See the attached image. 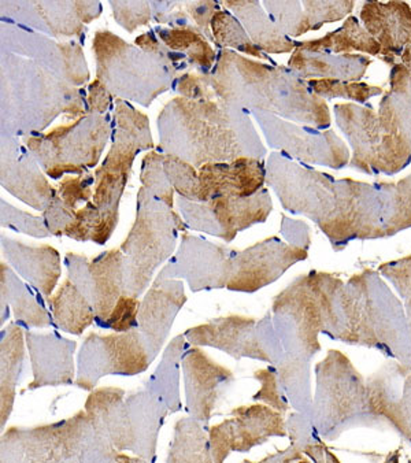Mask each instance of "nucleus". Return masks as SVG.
Returning <instances> with one entry per match:
<instances>
[{
	"mask_svg": "<svg viewBox=\"0 0 411 463\" xmlns=\"http://www.w3.org/2000/svg\"><path fill=\"white\" fill-rule=\"evenodd\" d=\"M197 202L220 196L247 198L265 188L266 165L263 159L242 156L232 162H212L199 167Z\"/></svg>",
	"mask_w": 411,
	"mask_h": 463,
	"instance_id": "aec40b11",
	"label": "nucleus"
},
{
	"mask_svg": "<svg viewBox=\"0 0 411 463\" xmlns=\"http://www.w3.org/2000/svg\"><path fill=\"white\" fill-rule=\"evenodd\" d=\"M205 76L215 100L243 110L268 111L314 129L327 130L332 124L327 100L313 94L306 80L285 66L221 52L215 71Z\"/></svg>",
	"mask_w": 411,
	"mask_h": 463,
	"instance_id": "7ed1b4c3",
	"label": "nucleus"
},
{
	"mask_svg": "<svg viewBox=\"0 0 411 463\" xmlns=\"http://www.w3.org/2000/svg\"><path fill=\"white\" fill-rule=\"evenodd\" d=\"M25 339L33 370V380L26 390L74 384V340L65 339L57 332L42 335L32 331L25 332Z\"/></svg>",
	"mask_w": 411,
	"mask_h": 463,
	"instance_id": "412c9836",
	"label": "nucleus"
},
{
	"mask_svg": "<svg viewBox=\"0 0 411 463\" xmlns=\"http://www.w3.org/2000/svg\"><path fill=\"white\" fill-rule=\"evenodd\" d=\"M306 249L291 246L282 239L268 238L243 251L234 250L232 273L226 289L253 294L279 280L280 277L301 260H307Z\"/></svg>",
	"mask_w": 411,
	"mask_h": 463,
	"instance_id": "2eb2a0df",
	"label": "nucleus"
},
{
	"mask_svg": "<svg viewBox=\"0 0 411 463\" xmlns=\"http://www.w3.org/2000/svg\"><path fill=\"white\" fill-rule=\"evenodd\" d=\"M111 97L110 90L105 82L100 80H93L88 90V113L103 114L110 109Z\"/></svg>",
	"mask_w": 411,
	"mask_h": 463,
	"instance_id": "13d9d810",
	"label": "nucleus"
},
{
	"mask_svg": "<svg viewBox=\"0 0 411 463\" xmlns=\"http://www.w3.org/2000/svg\"><path fill=\"white\" fill-rule=\"evenodd\" d=\"M403 302H405L406 316H407L408 334H410L411 340V295L410 297L406 298Z\"/></svg>",
	"mask_w": 411,
	"mask_h": 463,
	"instance_id": "052dcab7",
	"label": "nucleus"
},
{
	"mask_svg": "<svg viewBox=\"0 0 411 463\" xmlns=\"http://www.w3.org/2000/svg\"><path fill=\"white\" fill-rule=\"evenodd\" d=\"M210 454L213 462L223 463L234 452V433L232 419L224 420L209 430Z\"/></svg>",
	"mask_w": 411,
	"mask_h": 463,
	"instance_id": "6e6d98bb",
	"label": "nucleus"
},
{
	"mask_svg": "<svg viewBox=\"0 0 411 463\" xmlns=\"http://www.w3.org/2000/svg\"><path fill=\"white\" fill-rule=\"evenodd\" d=\"M158 130L159 150L195 167L242 156L263 159L266 156L245 110L221 100L176 98L158 117Z\"/></svg>",
	"mask_w": 411,
	"mask_h": 463,
	"instance_id": "f03ea898",
	"label": "nucleus"
},
{
	"mask_svg": "<svg viewBox=\"0 0 411 463\" xmlns=\"http://www.w3.org/2000/svg\"><path fill=\"white\" fill-rule=\"evenodd\" d=\"M113 9L114 20L132 33L139 26L148 25L151 18V5L146 2H138V4H119V2H110Z\"/></svg>",
	"mask_w": 411,
	"mask_h": 463,
	"instance_id": "5fc2aeb1",
	"label": "nucleus"
},
{
	"mask_svg": "<svg viewBox=\"0 0 411 463\" xmlns=\"http://www.w3.org/2000/svg\"><path fill=\"white\" fill-rule=\"evenodd\" d=\"M183 281L157 277L139 310V329L157 356L167 342L176 317L186 305Z\"/></svg>",
	"mask_w": 411,
	"mask_h": 463,
	"instance_id": "4be33fe9",
	"label": "nucleus"
},
{
	"mask_svg": "<svg viewBox=\"0 0 411 463\" xmlns=\"http://www.w3.org/2000/svg\"><path fill=\"white\" fill-rule=\"evenodd\" d=\"M128 410L129 451L144 462H154L159 432L169 414L167 404L147 388L130 393L125 399Z\"/></svg>",
	"mask_w": 411,
	"mask_h": 463,
	"instance_id": "a878e982",
	"label": "nucleus"
},
{
	"mask_svg": "<svg viewBox=\"0 0 411 463\" xmlns=\"http://www.w3.org/2000/svg\"><path fill=\"white\" fill-rule=\"evenodd\" d=\"M84 410L96 430L119 451H129L128 410L122 388H95L88 395Z\"/></svg>",
	"mask_w": 411,
	"mask_h": 463,
	"instance_id": "7c9ffc66",
	"label": "nucleus"
},
{
	"mask_svg": "<svg viewBox=\"0 0 411 463\" xmlns=\"http://www.w3.org/2000/svg\"><path fill=\"white\" fill-rule=\"evenodd\" d=\"M295 460H299V462H311L309 458L304 457L301 452L296 451L292 446L288 447L287 449H282V451H277L276 454L268 455V457L263 458L261 462H295Z\"/></svg>",
	"mask_w": 411,
	"mask_h": 463,
	"instance_id": "bf43d9fd",
	"label": "nucleus"
},
{
	"mask_svg": "<svg viewBox=\"0 0 411 463\" xmlns=\"http://www.w3.org/2000/svg\"><path fill=\"white\" fill-rule=\"evenodd\" d=\"M212 31L215 45L218 47H234L244 54L258 58V60L269 61L272 65L277 66L271 57H268L263 50L253 44L243 24H240L239 20L234 18L231 13H215L212 20Z\"/></svg>",
	"mask_w": 411,
	"mask_h": 463,
	"instance_id": "79ce46f5",
	"label": "nucleus"
},
{
	"mask_svg": "<svg viewBox=\"0 0 411 463\" xmlns=\"http://www.w3.org/2000/svg\"><path fill=\"white\" fill-rule=\"evenodd\" d=\"M400 63H402V65H405L406 68H407L408 71H411V47H408V49L405 50V52H403L402 57H400Z\"/></svg>",
	"mask_w": 411,
	"mask_h": 463,
	"instance_id": "680f3d73",
	"label": "nucleus"
},
{
	"mask_svg": "<svg viewBox=\"0 0 411 463\" xmlns=\"http://www.w3.org/2000/svg\"><path fill=\"white\" fill-rule=\"evenodd\" d=\"M26 339L23 326L12 321L6 328L2 329L0 342V427L9 421L15 396L17 384L23 373L25 359Z\"/></svg>",
	"mask_w": 411,
	"mask_h": 463,
	"instance_id": "2f4dec72",
	"label": "nucleus"
},
{
	"mask_svg": "<svg viewBox=\"0 0 411 463\" xmlns=\"http://www.w3.org/2000/svg\"><path fill=\"white\" fill-rule=\"evenodd\" d=\"M272 318L287 355L311 362L321 353V316L307 274L296 277L274 297Z\"/></svg>",
	"mask_w": 411,
	"mask_h": 463,
	"instance_id": "9b49d317",
	"label": "nucleus"
},
{
	"mask_svg": "<svg viewBox=\"0 0 411 463\" xmlns=\"http://www.w3.org/2000/svg\"><path fill=\"white\" fill-rule=\"evenodd\" d=\"M276 367L280 383L284 388L291 407L311 417V406H313L311 361L284 354Z\"/></svg>",
	"mask_w": 411,
	"mask_h": 463,
	"instance_id": "ea45409f",
	"label": "nucleus"
},
{
	"mask_svg": "<svg viewBox=\"0 0 411 463\" xmlns=\"http://www.w3.org/2000/svg\"><path fill=\"white\" fill-rule=\"evenodd\" d=\"M177 206L189 228L231 243L240 232L266 222L273 202L268 188H263L247 198L220 196L209 202H192L180 196Z\"/></svg>",
	"mask_w": 411,
	"mask_h": 463,
	"instance_id": "ddd939ff",
	"label": "nucleus"
},
{
	"mask_svg": "<svg viewBox=\"0 0 411 463\" xmlns=\"http://www.w3.org/2000/svg\"><path fill=\"white\" fill-rule=\"evenodd\" d=\"M62 421L33 428L12 427L2 435V462H61Z\"/></svg>",
	"mask_w": 411,
	"mask_h": 463,
	"instance_id": "bb28decb",
	"label": "nucleus"
},
{
	"mask_svg": "<svg viewBox=\"0 0 411 463\" xmlns=\"http://www.w3.org/2000/svg\"><path fill=\"white\" fill-rule=\"evenodd\" d=\"M157 36L167 44V49L188 57L191 65L207 71L213 68L215 52L196 26H173L172 29L157 28Z\"/></svg>",
	"mask_w": 411,
	"mask_h": 463,
	"instance_id": "58836bf2",
	"label": "nucleus"
},
{
	"mask_svg": "<svg viewBox=\"0 0 411 463\" xmlns=\"http://www.w3.org/2000/svg\"><path fill=\"white\" fill-rule=\"evenodd\" d=\"M65 263L69 279L92 305L96 324L105 326L119 298L124 295V252L121 249L109 250L92 260L68 252Z\"/></svg>",
	"mask_w": 411,
	"mask_h": 463,
	"instance_id": "4468645a",
	"label": "nucleus"
},
{
	"mask_svg": "<svg viewBox=\"0 0 411 463\" xmlns=\"http://www.w3.org/2000/svg\"><path fill=\"white\" fill-rule=\"evenodd\" d=\"M319 302L321 334L335 342L355 345L354 313L346 283L327 271L307 274Z\"/></svg>",
	"mask_w": 411,
	"mask_h": 463,
	"instance_id": "b1692460",
	"label": "nucleus"
},
{
	"mask_svg": "<svg viewBox=\"0 0 411 463\" xmlns=\"http://www.w3.org/2000/svg\"><path fill=\"white\" fill-rule=\"evenodd\" d=\"M0 204H2V222L0 223L4 228L26 233L33 238H48L51 235L47 225H45L44 218L34 217L28 213L21 212L20 209H15L4 199L0 201Z\"/></svg>",
	"mask_w": 411,
	"mask_h": 463,
	"instance_id": "3c124183",
	"label": "nucleus"
},
{
	"mask_svg": "<svg viewBox=\"0 0 411 463\" xmlns=\"http://www.w3.org/2000/svg\"><path fill=\"white\" fill-rule=\"evenodd\" d=\"M231 415L234 452H250L271 438L288 436L284 414L268 404L234 407Z\"/></svg>",
	"mask_w": 411,
	"mask_h": 463,
	"instance_id": "c756f323",
	"label": "nucleus"
},
{
	"mask_svg": "<svg viewBox=\"0 0 411 463\" xmlns=\"http://www.w3.org/2000/svg\"><path fill=\"white\" fill-rule=\"evenodd\" d=\"M92 184H95V175L90 172L77 177H65L58 187L57 198L76 215L79 204L88 203L93 198Z\"/></svg>",
	"mask_w": 411,
	"mask_h": 463,
	"instance_id": "8fccbe9b",
	"label": "nucleus"
},
{
	"mask_svg": "<svg viewBox=\"0 0 411 463\" xmlns=\"http://www.w3.org/2000/svg\"><path fill=\"white\" fill-rule=\"evenodd\" d=\"M55 326L66 334L81 336L96 322L95 311L90 300L66 279L55 295L47 299Z\"/></svg>",
	"mask_w": 411,
	"mask_h": 463,
	"instance_id": "c9c22d12",
	"label": "nucleus"
},
{
	"mask_svg": "<svg viewBox=\"0 0 411 463\" xmlns=\"http://www.w3.org/2000/svg\"><path fill=\"white\" fill-rule=\"evenodd\" d=\"M188 228L167 204L146 188L139 190L136 221L119 247L125 254L124 295L139 298L146 291L157 269L173 254L178 232Z\"/></svg>",
	"mask_w": 411,
	"mask_h": 463,
	"instance_id": "0eeeda50",
	"label": "nucleus"
},
{
	"mask_svg": "<svg viewBox=\"0 0 411 463\" xmlns=\"http://www.w3.org/2000/svg\"><path fill=\"white\" fill-rule=\"evenodd\" d=\"M263 128L269 147L276 148L287 158L306 165H319L340 170L349 166L351 153L335 130H319L292 124L268 111L253 110Z\"/></svg>",
	"mask_w": 411,
	"mask_h": 463,
	"instance_id": "f8f14e48",
	"label": "nucleus"
},
{
	"mask_svg": "<svg viewBox=\"0 0 411 463\" xmlns=\"http://www.w3.org/2000/svg\"><path fill=\"white\" fill-rule=\"evenodd\" d=\"M364 28L380 44V60L394 66L411 47V6L406 2H367L359 13Z\"/></svg>",
	"mask_w": 411,
	"mask_h": 463,
	"instance_id": "5701e85b",
	"label": "nucleus"
},
{
	"mask_svg": "<svg viewBox=\"0 0 411 463\" xmlns=\"http://www.w3.org/2000/svg\"><path fill=\"white\" fill-rule=\"evenodd\" d=\"M263 7L285 36L298 37L311 32L301 2H263Z\"/></svg>",
	"mask_w": 411,
	"mask_h": 463,
	"instance_id": "a18cd8bd",
	"label": "nucleus"
},
{
	"mask_svg": "<svg viewBox=\"0 0 411 463\" xmlns=\"http://www.w3.org/2000/svg\"><path fill=\"white\" fill-rule=\"evenodd\" d=\"M311 31H319L325 24L336 23L351 14L355 2H301Z\"/></svg>",
	"mask_w": 411,
	"mask_h": 463,
	"instance_id": "09e8293b",
	"label": "nucleus"
},
{
	"mask_svg": "<svg viewBox=\"0 0 411 463\" xmlns=\"http://www.w3.org/2000/svg\"><path fill=\"white\" fill-rule=\"evenodd\" d=\"M61 462H144L119 451L101 435L85 410L63 420Z\"/></svg>",
	"mask_w": 411,
	"mask_h": 463,
	"instance_id": "393cba45",
	"label": "nucleus"
},
{
	"mask_svg": "<svg viewBox=\"0 0 411 463\" xmlns=\"http://www.w3.org/2000/svg\"><path fill=\"white\" fill-rule=\"evenodd\" d=\"M184 336L191 345L215 348L236 361L251 358L276 366L285 354L272 313L260 321L239 314L213 318L186 329Z\"/></svg>",
	"mask_w": 411,
	"mask_h": 463,
	"instance_id": "1a4fd4ad",
	"label": "nucleus"
},
{
	"mask_svg": "<svg viewBox=\"0 0 411 463\" xmlns=\"http://www.w3.org/2000/svg\"><path fill=\"white\" fill-rule=\"evenodd\" d=\"M285 427L291 439V446L304 457L314 462H339L335 454L328 449L324 439L317 432L309 415L299 411L292 412L285 421Z\"/></svg>",
	"mask_w": 411,
	"mask_h": 463,
	"instance_id": "a19ab883",
	"label": "nucleus"
},
{
	"mask_svg": "<svg viewBox=\"0 0 411 463\" xmlns=\"http://www.w3.org/2000/svg\"><path fill=\"white\" fill-rule=\"evenodd\" d=\"M389 90L411 108V71L402 63H395L389 73Z\"/></svg>",
	"mask_w": 411,
	"mask_h": 463,
	"instance_id": "4d7b16f0",
	"label": "nucleus"
},
{
	"mask_svg": "<svg viewBox=\"0 0 411 463\" xmlns=\"http://www.w3.org/2000/svg\"><path fill=\"white\" fill-rule=\"evenodd\" d=\"M333 111L352 150L351 169L395 175L411 164V108L394 92L387 90L378 111L358 103H336Z\"/></svg>",
	"mask_w": 411,
	"mask_h": 463,
	"instance_id": "20e7f679",
	"label": "nucleus"
},
{
	"mask_svg": "<svg viewBox=\"0 0 411 463\" xmlns=\"http://www.w3.org/2000/svg\"><path fill=\"white\" fill-rule=\"evenodd\" d=\"M188 340L184 335H178L167 345L161 364L149 377L146 388L167 404L170 414L181 411L183 404L180 399V366L184 354L188 350Z\"/></svg>",
	"mask_w": 411,
	"mask_h": 463,
	"instance_id": "e433bc0d",
	"label": "nucleus"
},
{
	"mask_svg": "<svg viewBox=\"0 0 411 463\" xmlns=\"http://www.w3.org/2000/svg\"><path fill=\"white\" fill-rule=\"evenodd\" d=\"M2 250L7 262L45 299L51 297L60 280L61 255L54 247L43 244L31 247L23 241L2 236Z\"/></svg>",
	"mask_w": 411,
	"mask_h": 463,
	"instance_id": "cd10ccee",
	"label": "nucleus"
},
{
	"mask_svg": "<svg viewBox=\"0 0 411 463\" xmlns=\"http://www.w3.org/2000/svg\"><path fill=\"white\" fill-rule=\"evenodd\" d=\"M266 184L282 209L313 221L335 251L354 241L392 238L411 228V173L397 183H364L272 153Z\"/></svg>",
	"mask_w": 411,
	"mask_h": 463,
	"instance_id": "f257e3e1",
	"label": "nucleus"
},
{
	"mask_svg": "<svg viewBox=\"0 0 411 463\" xmlns=\"http://www.w3.org/2000/svg\"><path fill=\"white\" fill-rule=\"evenodd\" d=\"M140 303L139 298L122 295L103 326L111 329L113 332H117V334H124V332H129L132 331V329L139 328V310H140Z\"/></svg>",
	"mask_w": 411,
	"mask_h": 463,
	"instance_id": "603ef678",
	"label": "nucleus"
},
{
	"mask_svg": "<svg viewBox=\"0 0 411 463\" xmlns=\"http://www.w3.org/2000/svg\"><path fill=\"white\" fill-rule=\"evenodd\" d=\"M226 9L232 10L237 20L242 21L245 32L258 49L268 54H287L295 50V40L285 36L271 15L258 2H224Z\"/></svg>",
	"mask_w": 411,
	"mask_h": 463,
	"instance_id": "473e14b6",
	"label": "nucleus"
},
{
	"mask_svg": "<svg viewBox=\"0 0 411 463\" xmlns=\"http://www.w3.org/2000/svg\"><path fill=\"white\" fill-rule=\"evenodd\" d=\"M140 181L149 194L173 209L175 190L165 173L164 154L152 151L144 156L143 164H141Z\"/></svg>",
	"mask_w": 411,
	"mask_h": 463,
	"instance_id": "c03bdc74",
	"label": "nucleus"
},
{
	"mask_svg": "<svg viewBox=\"0 0 411 463\" xmlns=\"http://www.w3.org/2000/svg\"><path fill=\"white\" fill-rule=\"evenodd\" d=\"M372 65L368 55L325 54L295 49L288 68L301 80H340V81H361Z\"/></svg>",
	"mask_w": 411,
	"mask_h": 463,
	"instance_id": "c85d7f7f",
	"label": "nucleus"
},
{
	"mask_svg": "<svg viewBox=\"0 0 411 463\" xmlns=\"http://www.w3.org/2000/svg\"><path fill=\"white\" fill-rule=\"evenodd\" d=\"M2 319L0 324L4 326L5 319L9 318L7 307L12 306L17 322H21L28 328H48L54 326V319L42 303L29 291L28 287L21 283L20 279L13 273L7 263L2 262Z\"/></svg>",
	"mask_w": 411,
	"mask_h": 463,
	"instance_id": "f704fd0d",
	"label": "nucleus"
},
{
	"mask_svg": "<svg viewBox=\"0 0 411 463\" xmlns=\"http://www.w3.org/2000/svg\"><path fill=\"white\" fill-rule=\"evenodd\" d=\"M311 92L324 100L346 99L358 105H368V100L386 94L383 88L362 81H340V80H306Z\"/></svg>",
	"mask_w": 411,
	"mask_h": 463,
	"instance_id": "37998d69",
	"label": "nucleus"
},
{
	"mask_svg": "<svg viewBox=\"0 0 411 463\" xmlns=\"http://www.w3.org/2000/svg\"><path fill=\"white\" fill-rule=\"evenodd\" d=\"M234 250L184 232L177 254L159 271V279H186L192 292L226 288Z\"/></svg>",
	"mask_w": 411,
	"mask_h": 463,
	"instance_id": "dca6fc26",
	"label": "nucleus"
},
{
	"mask_svg": "<svg viewBox=\"0 0 411 463\" xmlns=\"http://www.w3.org/2000/svg\"><path fill=\"white\" fill-rule=\"evenodd\" d=\"M316 393L311 420L324 440L335 441L355 428L384 427L370 403L367 379L349 356L330 350L314 367Z\"/></svg>",
	"mask_w": 411,
	"mask_h": 463,
	"instance_id": "39448f33",
	"label": "nucleus"
},
{
	"mask_svg": "<svg viewBox=\"0 0 411 463\" xmlns=\"http://www.w3.org/2000/svg\"><path fill=\"white\" fill-rule=\"evenodd\" d=\"M378 273L389 281L400 299L411 295V254L378 266Z\"/></svg>",
	"mask_w": 411,
	"mask_h": 463,
	"instance_id": "864d4df0",
	"label": "nucleus"
},
{
	"mask_svg": "<svg viewBox=\"0 0 411 463\" xmlns=\"http://www.w3.org/2000/svg\"><path fill=\"white\" fill-rule=\"evenodd\" d=\"M181 367L186 412L197 421L209 424L218 399L234 382V372L210 358L199 345H192L186 351Z\"/></svg>",
	"mask_w": 411,
	"mask_h": 463,
	"instance_id": "a211bd4d",
	"label": "nucleus"
},
{
	"mask_svg": "<svg viewBox=\"0 0 411 463\" xmlns=\"http://www.w3.org/2000/svg\"><path fill=\"white\" fill-rule=\"evenodd\" d=\"M295 49L335 55L364 52L370 57H380L381 54L380 44L370 36L369 32L355 15H349L340 28L320 39L296 42Z\"/></svg>",
	"mask_w": 411,
	"mask_h": 463,
	"instance_id": "72a5a7b5",
	"label": "nucleus"
},
{
	"mask_svg": "<svg viewBox=\"0 0 411 463\" xmlns=\"http://www.w3.org/2000/svg\"><path fill=\"white\" fill-rule=\"evenodd\" d=\"M354 313L355 345L372 348L411 367V340L405 303L378 270L367 269L346 283Z\"/></svg>",
	"mask_w": 411,
	"mask_h": 463,
	"instance_id": "423d86ee",
	"label": "nucleus"
},
{
	"mask_svg": "<svg viewBox=\"0 0 411 463\" xmlns=\"http://www.w3.org/2000/svg\"><path fill=\"white\" fill-rule=\"evenodd\" d=\"M0 183L5 190L34 210L47 209L57 195L39 169V162L28 153L17 138H2V167Z\"/></svg>",
	"mask_w": 411,
	"mask_h": 463,
	"instance_id": "6ab92c4d",
	"label": "nucleus"
},
{
	"mask_svg": "<svg viewBox=\"0 0 411 463\" xmlns=\"http://www.w3.org/2000/svg\"><path fill=\"white\" fill-rule=\"evenodd\" d=\"M164 169L173 190L188 201L197 202L199 193V173L195 166L178 156H164Z\"/></svg>",
	"mask_w": 411,
	"mask_h": 463,
	"instance_id": "49530a36",
	"label": "nucleus"
},
{
	"mask_svg": "<svg viewBox=\"0 0 411 463\" xmlns=\"http://www.w3.org/2000/svg\"><path fill=\"white\" fill-rule=\"evenodd\" d=\"M156 358L139 328L124 334L113 332L106 336L92 332L85 337L80 350L74 384L91 392L101 377L138 376L147 372Z\"/></svg>",
	"mask_w": 411,
	"mask_h": 463,
	"instance_id": "9d476101",
	"label": "nucleus"
},
{
	"mask_svg": "<svg viewBox=\"0 0 411 463\" xmlns=\"http://www.w3.org/2000/svg\"><path fill=\"white\" fill-rule=\"evenodd\" d=\"M205 425L194 417L178 420L175 425V438L170 443L167 462H213L209 433L206 432Z\"/></svg>",
	"mask_w": 411,
	"mask_h": 463,
	"instance_id": "4c0bfd02",
	"label": "nucleus"
},
{
	"mask_svg": "<svg viewBox=\"0 0 411 463\" xmlns=\"http://www.w3.org/2000/svg\"><path fill=\"white\" fill-rule=\"evenodd\" d=\"M367 385L376 414L411 447V367L387 358Z\"/></svg>",
	"mask_w": 411,
	"mask_h": 463,
	"instance_id": "f3484780",
	"label": "nucleus"
},
{
	"mask_svg": "<svg viewBox=\"0 0 411 463\" xmlns=\"http://www.w3.org/2000/svg\"><path fill=\"white\" fill-rule=\"evenodd\" d=\"M253 379L260 383L261 388L258 392L253 393V401L263 402V403L271 406L272 409L285 414L290 411V401L285 395L284 388L280 383L279 372L274 364L266 367V369L255 370L253 374Z\"/></svg>",
	"mask_w": 411,
	"mask_h": 463,
	"instance_id": "de8ad7c7",
	"label": "nucleus"
},
{
	"mask_svg": "<svg viewBox=\"0 0 411 463\" xmlns=\"http://www.w3.org/2000/svg\"><path fill=\"white\" fill-rule=\"evenodd\" d=\"M109 137L110 117L88 114L45 135L25 136L24 145L45 175L60 180L65 175H85L95 167Z\"/></svg>",
	"mask_w": 411,
	"mask_h": 463,
	"instance_id": "6e6552de",
	"label": "nucleus"
}]
</instances>
